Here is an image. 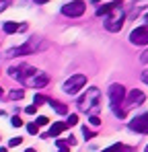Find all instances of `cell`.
I'll use <instances>...</instances> for the list:
<instances>
[{
    "label": "cell",
    "mask_w": 148,
    "mask_h": 152,
    "mask_svg": "<svg viewBox=\"0 0 148 152\" xmlns=\"http://www.w3.org/2000/svg\"><path fill=\"white\" fill-rule=\"evenodd\" d=\"M99 95H101V93H99L97 86H89L86 93L78 99V109H80V111H89L91 115H95L97 109H99V105H97L99 103Z\"/></svg>",
    "instance_id": "cell-1"
},
{
    "label": "cell",
    "mask_w": 148,
    "mask_h": 152,
    "mask_svg": "<svg viewBox=\"0 0 148 152\" xmlns=\"http://www.w3.org/2000/svg\"><path fill=\"white\" fill-rule=\"evenodd\" d=\"M123 23H125V15H123L122 4H119L117 8H113V15L109 17V21H105V29L111 33H117V31H122Z\"/></svg>",
    "instance_id": "cell-2"
},
{
    "label": "cell",
    "mask_w": 148,
    "mask_h": 152,
    "mask_svg": "<svg viewBox=\"0 0 148 152\" xmlns=\"http://www.w3.org/2000/svg\"><path fill=\"white\" fill-rule=\"evenodd\" d=\"M48 50V41H43L41 37H29V41L27 43H23L21 48H19V51H21V56H27V53H37V51H43Z\"/></svg>",
    "instance_id": "cell-3"
},
{
    "label": "cell",
    "mask_w": 148,
    "mask_h": 152,
    "mask_svg": "<svg viewBox=\"0 0 148 152\" xmlns=\"http://www.w3.org/2000/svg\"><path fill=\"white\" fill-rule=\"evenodd\" d=\"M82 86H86V76L84 74H74L64 82V93L68 95H76Z\"/></svg>",
    "instance_id": "cell-4"
},
{
    "label": "cell",
    "mask_w": 148,
    "mask_h": 152,
    "mask_svg": "<svg viewBox=\"0 0 148 152\" xmlns=\"http://www.w3.org/2000/svg\"><path fill=\"white\" fill-rule=\"evenodd\" d=\"M109 101L113 109H119V105L125 101V88L122 84H111L109 86Z\"/></svg>",
    "instance_id": "cell-5"
},
{
    "label": "cell",
    "mask_w": 148,
    "mask_h": 152,
    "mask_svg": "<svg viewBox=\"0 0 148 152\" xmlns=\"http://www.w3.org/2000/svg\"><path fill=\"white\" fill-rule=\"evenodd\" d=\"M84 10H86V4L82 0H72L62 6V15H66V17H80V15H84Z\"/></svg>",
    "instance_id": "cell-6"
},
{
    "label": "cell",
    "mask_w": 148,
    "mask_h": 152,
    "mask_svg": "<svg viewBox=\"0 0 148 152\" xmlns=\"http://www.w3.org/2000/svg\"><path fill=\"white\" fill-rule=\"evenodd\" d=\"M130 41L134 45H146L148 43V29L146 27H136L132 33H130Z\"/></svg>",
    "instance_id": "cell-7"
},
{
    "label": "cell",
    "mask_w": 148,
    "mask_h": 152,
    "mask_svg": "<svg viewBox=\"0 0 148 152\" xmlns=\"http://www.w3.org/2000/svg\"><path fill=\"white\" fill-rule=\"evenodd\" d=\"M130 127H132L134 132H138V134H148V113L136 117V119H132V121H130Z\"/></svg>",
    "instance_id": "cell-8"
},
{
    "label": "cell",
    "mask_w": 148,
    "mask_h": 152,
    "mask_svg": "<svg viewBox=\"0 0 148 152\" xmlns=\"http://www.w3.org/2000/svg\"><path fill=\"white\" fill-rule=\"evenodd\" d=\"M146 101V95L142 93V91H130L127 93V107H136V105H142V103Z\"/></svg>",
    "instance_id": "cell-9"
},
{
    "label": "cell",
    "mask_w": 148,
    "mask_h": 152,
    "mask_svg": "<svg viewBox=\"0 0 148 152\" xmlns=\"http://www.w3.org/2000/svg\"><path fill=\"white\" fill-rule=\"evenodd\" d=\"M48 82H49V76L48 74H43V72H37V74L33 76V86L35 88H43V86H48Z\"/></svg>",
    "instance_id": "cell-10"
},
{
    "label": "cell",
    "mask_w": 148,
    "mask_h": 152,
    "mask_svg": "<svg viewBox=\"0 0 148 152\" xmlns=\"http://www.w3.org/2000/svg\"><path fill=\"white\" fill-rule=\"evenodd\" d=\"M122 2L119 0H115V2H109V4H103V6H99L97 8V17H103V15H109L113 8H117Z\"/></svg>",
    "instance_id": "cell-11"
},
{
    "label": "cell",
    "mask_w": 148,
    "mask_h": 152,
    "mask_svg": "<svg viewBox=\"0 0 148 152\" xmlns=\"http://www.w3.org/2000/svg\"><path fill=\"white\" fill-rule=\"evenodd\" d=\"M66 127H68V126H66L64 121H56L53 126L49 127V134H48V136H60V134H62Z\"/></svg>",
    "instance_id": "cell-12"
},
{
    "label": "cell",
    "mask_w": 148,
    "mask_h": 152,
    "mask_svg": "<svg viewBox=\"0 0 148 152\" xmlns=\"http://www.w3.org/2000/svg\"><path fill=\"white\" fill-rule=\"evenodd\" d=\"M48 103L51 105V107H53V109H56V113H60V115H64V113L68 111V107H66V105H60L58 101H51V99H49Z\"/></svg>",
    "instance_id": "cell-13"
},
{
    "label": "cell",
    "mask_w": 148,
    "mask_h": 152,
    "mask_svg": "<svg viewBox=\"0 0 148 152\" xmlns=\"http://www.w3.org/2000/svg\"><path fill=\"white\" fill-rule=\"evenodd\" d=\"M21 29L19 23H12V21H8V23H4V33H17Z\"/></svg>",
    "instance_id": "cell-14"
},
{
    "label": "cell",
    "mask_w": 148,
    "mask_h": 152,
    "mask_svg": "<svg viewBox=\"0 0 148 152\" xmlns=\"http://www.w3.org/2000/svg\"><path fill=\"white\" fill-rule=\"evenodd\" d=\"M8 97H10L12 101H19V99H23V97H25V91H19V88H17V91H12Z\"/></svg>",
    "instance_id": "cell-15"
},
{
    "label": "cell",
    "mask_w": 148,
    "mask_h": 152,
    "mask_svg": "<svg viewBox=\"0 0 148 152\" xmlns=\"http://www.w3.org/2000/svg\"><path fill=\"white\" fill-rule=\"evenodd\" d=\"M76 124H78V115H76V113H70V117H68L66 126H68V127H72V126H76Z\"/></svg>",
    "instance_id": "cell-16"
},
{
    "label": "cell",
    "mask_w": 148,
    "mask_h": 152,
    "mask_svg": "<svg viewBox=\"0 0 148 152\" xmlns=\"http://www.w3.org/2000/svg\"><path fill=\"white\" fill-rule=\"evenodd\" d=\"M82 136H84L86 140H91V138H95V132H93V129H89V127L84 126V127H82Z\"/></svg>",
    "instance_id": "cell-17"
},
{
    "label": "cell",
    "mask_w": 148,
    "mask_h": 152,
    "mask_svg": "<svg viewBox=\"0 0 148 152\" xmlns=\"http://www.w3.org/2000/svg\"><path fill=\"white\" fill-rule=\"evenodd\" d=\"M48 117H45V115H39V117H37V119H35V126L39 127V126H48Z\"/></svg>",
    "instance_id": "cell-18"
},
{
    "label": "cell",
    "mask_w": 148,
    "mask_h": 152,
    "mask_svg": "<svg viewBox=\"0 0 148 152\" xmlns=\"http://www.w3.org/2000/svg\"><path fill=\"white\" fill-rule=\"evenodd\" d=\"M49 99H45V97H41V95H35V99H33V103L39 107V105H43V103H48Z\"/></svg>",
    "instance_id": "cell-19"
},
{
    "label": "cell",
    "mask_w": 148,
    "mask_h": 152,
    "mask_svg": "<svg viewBox=\"0 0 148 152\" xmlns=\"http://www.w3.org/2000/svg\"><path fill=\"white\" fill-rule=\"evenodd\" d=\"M10 124H12V126H15V127H21V126H23V119H21L19 115H15V117L10 119Z\"/></svg>",
    "instance_id": "cell-20"
},
{
    "label": "cell",
    "mask_w": 148,
    "mask_h": 152,
    "mask_svg": "<svg viewBox=\"0 0 148 152\" xmlns=\"http://www.w3.org/2000/svg\"><path fill=\"white\" fill-rule=\"evenodd\" d=\"M89 119H91V124H93V126H95V127H97V126H101V119H99L97 115H91Z\"/></svg>",
    "instance_id": "cell-21"
},
{
    "label": "cell",
    "mask_w": 148,
    "mask_h": 152,
    "mask_svg": "<svg viewBox=\"0 0 148 152\" xmlns=\"http://www.w3.org/2000/svg\"><path fill=\"white\" fill-rule=\"evenodd\" d=\"M35 111H37V105H29V107L25 109V113H29V115H33Z\"/></svg>",
    "instance_id": "cell-22"
},
{
    "label": "cell",
    "mask_w": 148,
    "mask_h": 152,
    "mask_svg": "<svg viewBox=\"0 0 148 152\" xmlns=\"http://www.w3.org/2000/svg\"><path fill=\"white\" fill-rule=\"evenodd\" d=\"M21 142H23V138H12V140L8 142V146H19Z\"/></svg>",
    "instance_id": "cell-23"
},
{
    "label": "cell",
    "mask_w": 148,
    "mask_h": 152,
    "mask_svg": "<svg viewBox=\"0 0 148 152\" xmlns=\"http://www.w3.org/2000/svg\"><path fill=\"white\" fill-rule=\"evenodd\" d=\"M27 129H29V134H37V126H35V124H29Z\"/></svg>",
    "instance_id": "cell-24"
},
{
    "label": "cell",
    "mask_w": 148,
    "mask_h": 152,
    "mask_svg": "<svg viewBox=\"0 0 148 152\" xmlns=\"http://www.w3.org/2000/svg\"><path fill=\"white\" fill-rule=\"evenodd\" d=\"M140 62H144V64H148V50L144 51L142 56H140Z\"/></svg>",
    "instance_id": "cell-25"
},
{
    "label": "cell",
    "mask_w": 148,
    "mask_h": 152,
    "mask_svg": "<svg viewBox=\"0 0 148 152\" xmlns=\"http://www.w3.org/2000/svg\"><path fill=\"white\" fill-rule=\"evenodd\" d=\"M56 146H58V148H64V146H68V144H66L64 140H58V142H56Z\"/></svg>",
    "instance_id": "cell-26"
},
{
    "label": "cell",
    "mask_w": 148,
    "mask_h": 152,
    "mask_svg": "<svg viewBox=\"0 0 148 152\" xmlns=\"http://www.w3.org/2000/svg\"><path fill=\"white\" fill-rule=\"evenodd\" d=\"M142 80L148 84V70H144V72H142Z\"/></svg>",
    "instance_id": "cell-27"
},
{
    "label": "cell",
    "mask_w": 148,
    "mask_h": 152,
    "mask_svg": "<svg viewBox=\"0 0 148 152\" xmlns=\"http://www.w3.org/2000/svg\"><path fill=\"white\" fill-rule=\"evenodd\" d=\"M6 4H8V0H0V10H2V8H6Z\"/></svg>",
    "instance_id": "cell-28"
},
{
    "label": "cell",
    "mask_w": 148,
    "mask_h": 152,
    "mask_svg": "<svg viewBox=\"0 0 148 152\" xmlns=\"http://www.w3.org/2000/svg\"><path fill=\"white\" fill-rule=\"evenodd\" d=\"M35 4H45V2H49V0H33Z\"/></svg>",
    "instance_id": "cell-29"
},
{
    "label": "cell",
    "mask_w": 148,
    "mask_h": 152,
    "mask_svg": "<svg viewBox=\"0 0 148 152\" xmlns=\"http://www.w3.org/2000/svg\"><path fill=\"white\" fill-rule=\"evenodd\" d=\"M60 152H70V150H68V146H64V148H60Z\"/></svg>",
    "instance_id": "cell-30"
},
{
    "label": "cell",
    "mask_w": 148,
    "mask_h": 152,
    "mask_svg": "<svg viewBox=\"0 0 148 152\" xmlns=\"http://www.w3.org/2000/svg\"><path fill=\"white\" fill-rule=\"evenodd\" d=\"M25 152H37V150H33V148H27V150H25Z\"/></svg>",
    "instance_id": "cell-31"
},
{
    "label": "cell",
    "mask_w": 148,
    "mask_h": 152,
    "mask_svg": "<svg viewBox=\"0 0 148 152\" xmlns=\"http://www.w3.org/2000/svg\"><path fill=\"white\" fill-rule=\"evenodd\" d=\"M0 152H8V148H0Z\"/></svg>",
    "instance_id": "cell-32"
},
{
    "label": "cell",
    "mask_w": 148,
    "mask_h": 152,
    "mask_svg": "<svg viewBox=\"0 0 148 152\" xmlns=\"http://www.w3.org/2000/svg\"><path fill=\"white\" fill-rule=\"evenodd\" d=\"M93 2H99V0H93Z\"/></svg>",
    "instance_id": "cell-33"
},
{
    "label": "cell",
    "mask_w": 148,
    "mask_h": 152,
    "mask_svg": "<svg viewBox=\"0 0 148 152\" xmlns=\"http://www.w3.org/2000/svg\"><path fill=\"white\" fill-rule=\"evenodd\" d=\"M146 21H148V15H146Z\"/></svg>",
    "instance_id": "cell-34"
},
{
    "label": "cell",
    "mask_w": 148,
    "mask_h": 152,
    "mask_svg": "<svg viewBox=\"0 0 148 152\" xmlns=\"http://www.w3.org/2000/svg\"><path fill=\"white\" fill-rule=\"evenodd\" d=\"M146 152H148V146H146Z\"/></svg>",
    "instance_id": "cell-35"
}]
</instances>
